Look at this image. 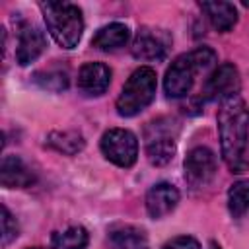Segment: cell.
<instances>
[{
  "instance_id": "obj_1",
  "label": "cell",
  "mask_w": 249,
  "mask_h": 249,
  "mask_svg": "<svg viewBox=\"0 0 249 249\" xmlns=\"http://www.w3.org/2000/svg\"><path fill=\"white\" fill-rule=\"evenodd\" d=\"M222 158L231 173L249 169V115L239 95L222 101L218 109Z\"/></svg>"
},
{
  "instance_id": "obj_2",
  "label": "cell",
  "mask_w": 249,
  "mask_h": 249,
  "mask_svg": "<svg viewBox=\"0 0 249 249\" xmlns=\"http://www.w3.org/2000/svg\"><path fill=\"white\" fill-rule=\"evenodd\" d=\"M216 62V53L210 47H198L191 53L177 56L165 72L163 89L167 97H183L191 91L195 78L200 70H206Z\"/></svg>"
},
{
  "instance_id": "obj_3",
  "label": "cell",
  "mask_w": 249,
  "mask_h": 249,
  "mask_svg": "<svg viewBox=\"0 0 249 249\" xmlns=\"http://www.w3.org/2000/svg\"><path fill=\"white\" fill-rule=\"evenodd\" d=\"M39 8L43 12L47 29L51 37L56 41V45H60L62 49H74L84 31L82 10L76 4L53 2V0L41 2Z\"/></svg>"
},
{
  "instance_id": "obj_4",
  "label": "cell",
  "mask_w": 249,
  "mask_h": 249,
  "mask_svg": "<svg viewBox=\"0 0 249 249\" xmlns=\"http://www.w3.org/2000/svg\"><path fill=\"white\" fill-rule=\"evenodd\" d=\"M156 70L150 66L136 68L126 84L121 89V95L117 97V113L121 117H134L140 111H144L156 97Z\"/></svg>"
},
{
  "instance_id": "obj_5",
  "label": "cell",
  "mask_w": 249,
  "mask_h": 249,
  "mask_svg": "<svg viewBox=\"0 0 249 249\" xmlns=\"http://www.w3.org/2000/svg\"><path fill=\"white\" fill-rule=\"evenodd\" d=\"M177 138V123L173 119L161 117L148 123L144 130V148L146 158L154 165H165L173 160Z\"/></svg>"
},
{
  "instance_id": "obj_6",
  "label": "cell",
  "mask_w": 249,
  "mask_h": 249,
  "mask_svg": "<svg viewBox=\"0 0 249 249\" xmlns=\"http://www.w3.org/2000/svg\"><path fill=\"white\" fill-rule=\"evenodd\" d=\"M101 152L115 165L130 167L138 158V140L126 128H111L101 136Z\"/></svg>"
},
{
  "instance_id": "obj_7",
  "label": "cell",
  "mask_w": 249,
  "mask_h": 249,
  "mask_svg": "<svg viewBox=\"0 0 249 249\" xmlns=\"http://www.w3.org/2000/svg\"><path fill=\"white\" fill-rule=\"evenodd\" d=\"M171 35L161 27L144 25L136 31L132 41V56L138 60H161L169 53Z\"/></svg>"
},
{
  "instance_id": "obj_8",
  "label": "cell",
  "mask_w": 249,
  "mask_h": 249,
  "mask_svg": "<svg viewBox=\"0 0 249 249\" xmlns=\"http://www.w3.org/2000/svg\"><path fill=\"white\" fill-rule=\"evenodd\" d=\"M239 88H241V80L237 68L230 62H224L216 66L212 74L206 78L202 95L208 101H226L230 97H235L239 93Z\"/></svg>"
},
{
  "instance_id": "obj_9",
  "label": "cell",
  "mask_w": 249,
  "mask_h": 249,
  "mask_svg": "<svg viewBox=\"0 0 249 249\" xmlns=\"http://www.w3.org/2000/svg\"><path fill=\"white\" fill-rule=\"evenodd\" d=\"M183 167L187 183L195 189H202L210 185V181L216 175V156L210 148L196 146L187 154Z\"/></svg>"
},
{
  "instance_id": "obj_10",
  "label": "cell",
  "mask_w": 249,
  "mask_h": 249,
  "mask_svg": "<svg viewBox=\"0 0 249 249\" xmlns=\"http://www.w3.org/2000/svg\"><path fill=\"white\" fill-rule=\"evenodd\" d=\"M47 49L45 33L31 21H21L18 27V47H16V60L19 66H27L35 62L43 51Z\"/></svg>"
},
{
  "instance_id": "obj_11",
  "label": "cell",
  "mask_w": 249,
  "mask_h": 249,
  "mask_svg": "<svg viewBox=\"0 0 249 249\" xmlns=\"http://www.w3.org/2000/svg\"><path fill=\"white\" fill-rule=\"evenodd\" d=\"M111 84V68L103 62H86L78 72V88L88 97H97Z\"/></svg>"
},
{
  "instance_id": "obj_12",
  "label": "cell",
  "mask_w": 249,
  "mask_h": 249,
  "mask_svg": "<svg viewBox=\"0 0 249 249\" xmlns=\"http://www.w3.org/2000/svg\"><path fill=\"white\" fill-rule=\"evenodd\" d=\"M179 202V191L171 183H158L146 195V210L152 218L167 216Z\"/></svg>"
},
{
  "instance_id": "obj_13",
  "label": "cell",
  "mask_w": 249,
  "mask_h": 249,
  "mask_svg": "<svg viewBox=\"0 0 249 249\" xmlns=\"http://www.w3.org/2000/svg\"><path fill=\"white\" fill-rule=\"evenodd\" d=\"M0 181L6 189H23L35 183V175L19 156H4L0 165Z\"/></svg>"
},
{
  "instance_id": "obj_14",
  "label": "cell",
  "mask_w": 249,
  "mask_h": 249,
  "mask_svg": "<svg viewBox=\"0 0 249 249\" xmlns=\"http://www.w3.org/2000/svg\"><path fill=\"white\" fill-rule=\"evenodd\" d=\"M107 249H148V235L138 226H117L107 235Z\"/></svg>"
},
{
  "instance_id": "obj_15",
  "label": "cell",
  "mask_w": 249,
  "mask_h": 249,
  "mask_svg": "<svg viewBox=\"0 0 249 249\" xmlns=\"http://www.w3.org/2000/svg\"><path fill=\"white\" fill-rule=\"evenodd\" d=\"M128 39H130V29L124 23L113 21V23L97 29V33L91 39V45L99 51H117V49L124 47L128 43Z\"/></svg>"
},
{
  "instance_id": "obj_16",
  "label": "cell",
  "mask_w": 249,
  "mask_h": 249,
  "mask_svg": "<svg viewBox=\"0 0 249 249\" xmlns=\"http://www.w3.org/2000/svg\"><path fill=\"white\" fill-rule=\"evenodd\" d=\"M200 10L210 19L212 27L226 33L237 23V10L231 2H200Z\"/></svg>"
},
{
  "instance_id": "obj_17",
  "label": "cell",
  "mask_w": 249,
  "mask_h": 249,
  "mask_svg": "<svg viewBox=\"0 0 249 249\" xmlns=\"http://www.w3.org/2000/svg\"><path fill=\"white\" fill-rule=\"evenodd\" d=\"M47 144L51 148H54L56 152L74 156L80 150H84L86 140L78 130H54V132H51L47 136Z\"/></svg>"
},
{
  "instance_id": "obj_18",
  "label": "cell",
  "mask_w": 249,
  "mask_h": 249,
  "mask_svg": "<svg viewBox=\"0 0 249 249\" xmlns=\"http://www.w3.org/2000/svg\"><path fill=\"white\" fill-rule=\"evenodd\" d=\"M88 241H89L88 231L82 226H72L53 235L51 249H86Z\"/></svg>"
},
{
  "instance_id": "obj_19",
  "label": "cell",
  "mask_w": 249,
  "mask_h": 249,
  "mask_svg": "<svg viewBox=\"0 0 249 249\" xmlns=\"http://www.w3.org/2000/svg\"><path fill=\"white\" fill-rule=\"evenodd\" d=\"M228 208L233 218L243 216L249 210V179L235 181L228 191Z\"/></svg>"
},
{
  "instance_id": "obj_20",
  "label": "cell",
  "mask_w": 249,
  "mask_h": 249,
  "mask_svg": "<svg viewBox=\"0 0 249 249\" xmlns=\"http://www.w3.org/2000/svg\"><path fill=\"white\" fill-rule=\"evenodd\" d=\"M18 222L16 218L10 214V210L6 206H2V245L6 247L10 241H14L18 237Z\"/></svg>"
},
{
  "instance_id": "obj_21",
  "label": "cell",
  "mask_w": 249,
  "mask_h": 249,
  "mask_svg": "<svg viewBox=\"0 0 249 249\" xmlns=\"http://www.w3.org/2000/svg\"><path fill=\"white\" fill-rule=\"evenodd\" d=\"M161 249H200V245L191 235H179V237H173L171 241H167Z\"/></svg>"
},
{
  "instance_id": "obj_22",
  "label": "cell",
  "mask_w": 249,
  "mask_h": 249,
  "mask_svg": "<svg viewBox=\"0 0 249 249\" xmlns=\"http://www.w3.org/2000/svg\"><path fill=\"white\" fill-rule=\"evenodd\" d=\"M210 249H222V247H220L216 241H212V243H210Z\"/></svg>"
},
{
  "instance_id": "obj_23",
  "label": "cell",
  "mask_w": 249,
  "mask_h": 249,
  "mask_svg": "<svg viewBox=\"0 0 249 249\" xmlns=\"http://www.w3.org/2000/svg\"><path fill=\"white\" fill-rule=\"evenodd\" d=\"M243 6H245V8H249V2H243Z\"/></svg>"
},
{
  "instance_id": "obj_24",
  "label": "cell",
  "mask_w": 249,
  "mask_h": 249,
  "mask_svg": "<svg viewBox=\"0 0 249 249\" xmlns=\"http://www.w3.org/2000/svg\"><path fill=\"white\" fill-rule=\"evenodd\" d=\"M29 249H43V247H29Z\"/></svg>"
}]
</instances>
